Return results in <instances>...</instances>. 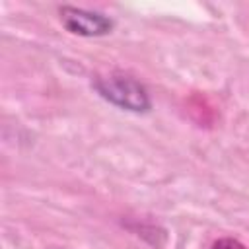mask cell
Here are the masks:
<instances>
[{"mask_svg": "<svg viewBox=\"0 0 249 249\" xmlns=\"http://www.w3.org/2000/svg\"><path fill=\"white\" fill-rule=\"evenodd\" d=\"M93 88L105 101H109L124 111L146 113L152 107L148 89L132 76L119 74V72L107 74V76H97L93 80Z\"/></svg>", "mask_w": 249, "mask_h": 249, "instance_id": "cell-1", "label": "cell"}, {"mask_svg": "<svg viewBox=\"0 0 249 249\" xmlns=\"http://www.w3.org/2000/svg\"><path fill=\"white\" fill-rule=\"evenodd\" d=\"M60 21L66 31L80 35V37H101L113 31L115 21L99 12H89L84 8L62 6L58 10Z\"/></svg>", "mask_w": 249, "mask_h": 249, "instance_id": "cell-2", "label": "cell"}, {"mask_svg": "<svg viewBox=\"0 0 249 249\" xmlns=\"http://www.w3.org/2000/svg\"><path fill=\"white\" fill-rule=\"evenodd\" d=\"M210 249H247L239 239H233V237H220L212 243Z\"/></svg>", "mask_w": 249, "mask_h": 249, "instance_id": "cell-3", "label": "cell"}]
</instances>
